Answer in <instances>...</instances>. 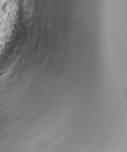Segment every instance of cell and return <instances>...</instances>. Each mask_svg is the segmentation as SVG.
Listing matches in <instances>:
<instances>
[{
  "label": "cell",
  "mask_w": 127,
  "mask_h": 152,
  "mask_svg": "<svg viewBox=\"0 0 127 152\" xmlns=\"http://www.w3.org/2000/svg\"><path fill=\"white\" fill-rule=\"evenodd\" d=\"M24 8L25 16L27 18H31L34 10V0H24Z\"/></svg>",
  "instance_id": "obj_1"
}]
</instances>
